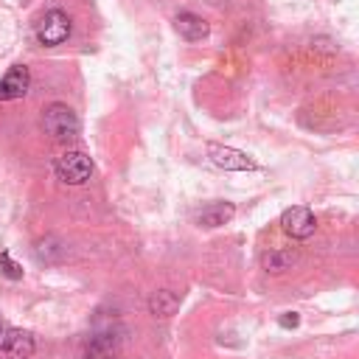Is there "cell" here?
<instances>
[{
	"label": "cell",
	"mask_w": 359,
	"mask_h": 359,
	"mask_svg": "<svg viewBox=\"0 0 359 359\" xmlns=\"http://www.w3.org/2000/svg\"><path fill=\"white\" fill-rule=\"evenodd\" d=\"M233 213H236V208L230 202H210L196 213V224L199 227H222L233 219Z\"/></svg>",
	"instance_id": "30bf717a"
},
{
	"label": "cell",
	"mask_w": 359,
	"mask_h": 359,
	"mask_svg": "<svg viewBox=\"0 0 359 359\" xmlns=\"http://www.w3.org/2000/svg\"><path fill=\"white\" fill-rule=\"evenodd\" d=\"M0 272H3L6 278H11V280H20V278H22V266H20L17 261H11L8 252H0Z\"/></svg>",
	"instance_id": "4fadbf2b"
},
{
	"label": "cell",
	"mask_w": 359,
	"mask_h": 359,
	"mask_svg": "<svg viewBox=\"0 0 359 359\" xmlns=\"http://www.w3.org/2000/svg\"><path fill=\"white\" fill-rule=\"evenodd\" d=\"M292 261H294V252H289V250H269V252H264V266L269 272H283V269H289Z\"/></svg>",
	"instance_id": "7c38bea8"
},
{
	"label": "cell",
	"mask_w": 359,
	"mask_h": 359,
	"mask_svg": "<svg viewBox=\"0 0 359 359\" xmlns=\"http://www.w3.org/2000/svg\"><path fill=\"white\" fill-rule=\"evenodd\" d=\"M34 348H36V342H34V334H31V331L11 328V331L3 337L0 359H31Z\"/></svg>",
	"instance_id": "8992f818"
},
{
	"label": "cell",
	"mask_w": 359,
	"mask_h": 359,
	"mask_svg": "<svg viewBox=\"0 0 359 359\" xmlns=\"http://www.w3.org/2000/svg\"><path fill=\"white\" fill-rule=\"evenodd\" d=\"M31 87V73L25 65H14L3 79H0V101H17L28 93Z\"/></svg>",
	"instance_id": "52a82bcc"
},
{
	"label": "cell",
	"mask_w": 359,
	"mask_h": 359,
	"mask_svg": "<svg viewBox=\"0 0 359 359\" xmlns=\"http://www.w3.org/2000/svg\"><path fill=\"white\" fill-rule=\"evenodd\" d=\"M118 348H121V342L112 331H95V334H90V339L84 345V356L87 359H115Z\"/></svg>",
	"instance_id": "ba28073f"
},
{
	"label": "cell",
	"mask_w": 359,
	"mask_h": 359,
	"mask_svg": "<svg viewBox=\"0 0 359 359\" xmlns=\"http://www.w3.org/2000/svg\"><path fill=\"white\" fill-rule=\"evenodd\" d=\"M174 28L188 42H199V39H205L210 34V25L199 14H194V11H180L177 20H174Z\"/></svg>",
	"instance_id": "9c48e42d"
},
{
	"label": "cell",
	"mask_w": 359,
	"mask_h": 359,
	"mask_svg": "<svg viewBox=\"0 0 359 359\" xmlns=\"http://www.w3.org/2000/svg\"><path fill=\"white\" fill-rule=\"evenodd\" d=\"M42 132L56 143H67L79 135V118L67 104H48L42 109Z\"/></svg>",
	"instance_id": "6da1fadb"
},
{
	"label": "cell",
	"mask_w": 359,
	"mask_h": 359,
	"mask_svg": "<svg viewBox=\"0 0 359 359\" xmlns=\"http://www.w3.org/2000/svg\"><path fill=\"white\" fill-rule=\"evenodd\" d=\"M177 309H180V294L171 289H160L149 297V311L154 317H171Z\"/></svg>",
	"instance_id": "8fae6325"
},
{
	"label": "cell",
	"mask_w": 359,
	"mask_h": 359,
	"mask_svg": "<svg viewBox=\"0 0 359 359\" xmlns=\"http://www.w3.org/2000/svg\"><path fill=\"white\" fill-rule=\"evenodd\" d=\"M53 171L67 185H84L90 180V174H93V160L84 151H65V154L56 157Z\"/></svg>",
	"instance_id": "7a4b0ae2"
},
{
	"label": "cell",
	"mask_w": 359,
	"mask_h": 359,
	"mask_svg": "<svg viewBox=\"0 0 359 359\" xmlns=\"http://www.w3.org/2000/svg\"><path fill=\"white\" fill-rule=\"evenodd\" d=\"M280 227H283L292 238H309V236H314V230H317V219H314V213H311L309 208L294 205V208H286V210L280 213Z\"/></svg>",
	"instance_id": "277c9868"
},
{
	"label": "cell",
	"mask_w": 359,
	"mask_h": 359,
	"mask_svg": "<svg viewBox=\"0 0 359 359\" xmlns=\"http://www.w3.org/2000/svg\"><path fill=\"white\" fill-rule=\"evenodd\" d=\"M70 36V17L59 8H50L36 22V39L42 45H62Z\"/></svg>",
	"instance_id": "3957f363"
},
{
	"label": "cell",
	"mask_w": 359,
	"mask_h": 359,
	"mask_svg": "<svg viewBox=\"0 0 359 359\" xmlns=\"http://www.w3.org/2000/svg\"><path fill=\"white\" fill-rule=\"evenodd\" d=\"M208 154H210V163L224 171H252L255 168V160L247 151H238L230 146H210Z\"/></svg>",
	"instance_id": "5b68a950"
},
{
	"label": "cell",
	"mask_w": 359,
	"mask_h": 359,
	"mask_svg": "<svg viewBox=\"0 0 359 359\" xmlns=\"http://www.w3.org/2000/svg\"><path fill=\"white\" fill-rule=\"evenodd\" d=\"M0 337H3V328H0Z\"/></svg>",
	"instance_id": "9a60e30c"
},
{
	"label": "cell",
	"mask_w": 359,
	"mask_h": 359,
	"mask_svg": "<svg viewBox=\"0 0 359 359\" xmlns=\"http://www.w3.org/2000/svg\"><path fill=\"white\" fill-rule=\"evenodd\" d=\"M278 325H280V328H297V325H300V314L286 311V314L278 317Z\"/></svg>",
	"instance_id": "5bb4252c"
}]
</instances>
